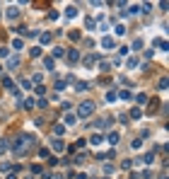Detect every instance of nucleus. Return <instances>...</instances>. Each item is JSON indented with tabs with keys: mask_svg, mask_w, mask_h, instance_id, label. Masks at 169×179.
<instances>
[{
	"mask_svg": "<svg viewBox=\"0 0 169 179\" xmlns=\"http://www.w3.org/2000/svg\"><path fill=\"white\" fill-rule=\"evenodd\" d=\"M75 121H77V116H75V111H68V114H65V124H68V126H72Z\"/></svg>",
	"mask_w": 169,
	"mask_h": 179,
	"instance_id": "nucleus-7",
	"label": "nucleus"
},
{
	"mask_svg": "<svg viewBox=\"0 0 169 179\" xmlns=\"http://www.w3.org/2000/svg\"><path fill=\"white\" fill-rule=\"evenodd\" d=\"M7 17H10V20H17V17H19V10H17V5H12V7L7 10Z\"/></svg>",
	"mask_w": 169,
	"mask_h": 179,
	"instance_id": "nucleus-4",
	"label": "nucleus"
},
{
	"mask_svg": "<svg viewBox=\"0 0 169 179\" xmlns=\"http://www.w3.org/2000/svg\"><path fill=\"white\" fill-rule=\"evenodd\" d=\"M61 90H65V80H58L56 82V92H61Z\"/></svg>",
	"mask_w": 169,
	"mask_h": 179,
	"instance_id": "nucleus-25",
	"label": "nucleus"
},
{
	"mask_svg": "<svg viewBox=\"0 0 169 179\" xmlns=\"http://www.w3.org/2000/svg\"><path fill=\"white\" fill-rule=\"evenodd\" d=\"M17 172H19V170H15V172H10V174H7V179H17Z\"/></svg>",
	"mask_w": 169,
	"mask_h": 179,
	"instance_id": "nucleus-36",
	"label": "nucleus"
},
{
	"mask_svg": "<svg viewBox=\"0 0 169 179\" xmlns=\"http://www.w3.org/2000/svg\"><path fill=\"white\" fill-rule=\"evenodd\" d=\"M90 143H92V145H101V143H104V138H101L99 133H94V136L90 138Z\"/></svg>",
	"mask_w": 169,
	"mask_h": 179,
	"instance_id": "nucleus-13",
	"label": "nucleus"
},
{
	"mask_svg": "<svg viewBox=\"0 0 169 179\" xmlns=\"http://www.w3.org/2000/svg\"><path fill=\"white\" fill-rule=\"evenodd\" d=\"M63 56H65V51H63L61 46H56V48H53V56H51V58L56 61V58H63Z\"/></svg>",
	"mask_w": 169,
	"mask_h": 179,
	"instance_id": "nucleus-10",
	"label": "nucleus"
},
{
	"mask_svg": "<svg viewBox=\"0 0 169 179\" xmlns=\"http://www.w3.org/2000/svg\"><path fill=\"white\" fill-rule=\"evenodd\" d=\"M92 111H94V104H92V102H82V104L77 107V114H75V116L87 119V116H92Z\"/></svg>",
	"mask_w": 169,
	"mask_h": 179,
	"instance_id": "nucleus-1",
	"label": "nucleus"
},
{
	"mask_svg": "<svg viewBox=\"0 0 169 179\" xmlns=\"http://www.w3.org/2000/svg\"><path fill=\"white\" fill-rule=\"evenodd\" d=\"M53 66H56V61H53L51 56H48V58H44V68H46V70H53Z\"/></svg>",
	"mask_w": 169,
	"mask_h": 179,
	"instance_id": "nucleus-12",
	"label": "nucleus"
},
{
	"mask_svg": "<svg viewBox=\"0 0 169 179\" xmlns=\"http://www.w3.org/2000/svg\"><path fill=\"white\" fill-rule=\"evenodd\" d=\"M17 66H19V56H17V53H12V56L7 58V68H17Z\"/></svg>",
	"mask_w": 169,
	"mask_h": 179,
	"instance_id": "nucleus-2",
	"label": "nucleus"
},
{
	"mask_svg": "<svg viewBox=\"0 0 169 179\" xmlns=\"http://www.w3.org/2000/svg\"><path fill=\"white\" fill-rule=\"evenodd\" d=\"M152 160H155V152H147V155L143 157V162H152Z\"/></svg>",
	"mask_w": 169,
	"mask_h": 179,
	"instance_id": "nucleus-29",
	"label": "nucleus"
},
{
	"mask_svg": "<svg viewBox=\"0 0 169 179\" xmlns=\"http://www.w3.org/2000/svg\"><path fill=\"white\" fill-rule=\"evenodd\" d=\"M22 104H24V109H34V99H32V97H27Z\"/></svg>",
	"mask_w": 169,
	"mask_h": 179,
	"instance_id": "nucleus-23",
	"label": "nucleus"
},
{
	"mask_svg": "<svg viewBox=\"0 0 169 179\" xmlns=\"http://www.w3.org/2000/svg\"><path fill=\"white\" fill-rule=\"evenodd\" d=\"M85 24H87V29H92V27H94V20H92V17H87V20H85Z\"/></svg>",
	"mask_w": 169,
	"mask_h": 179,
	"instance_id": "nucleus-32",
	"label": "nucleus"
},
{
	"mask_svg": "<svg viewBox=\"0 0 169 179\" xmlns=\"http://www.w3.org/2000/svg\"><path fill=\"white\" fill-rule=\"evenodd\" d=\"M116 99H118V97H116V92H114V90H109V92H106V102H116Z\"/></svg>",
	"mask_w": 169,
	"mask_h": 179,
	"instance_id": "nucleus-21",
	"label": "nucleus"
},
{
	"mask_svg": "<svg viewBox=\"0 0 169 179\" xmlns=\"http://www.w3.org/2000/svg\"><path fill=\"white\" fill-rule=\"evenodd\" d=\"M131 48H133V51H140V48H143V39H135V41H133V46H131Z\"/></svg>",
	"mask_w": 169,
	"mask_h": 179,
	"instance_id": "nucleus-22",
	"label": "nucleus"
},
{
	"mask_svg": "<svg viewBox=\"0 0 169 179\" xmlns=\"http://www.w3.org/2000/svg\"><path fill=\"white\" fill-rule=\"evenodd\" d=\"M101 46H104L106 51H111V48H114V39H111V36H104V39H101Z\"/></svg>",
	"mask_w": 169,
	"mask_h": 179,
	"instance_id": "nucleus-3",
	"label": "nucleus"
},
{
	"mask_svg": "<svg viewBox=\"0 0 169 179\" xmlns=\"http://www.w3.org/2000/svg\"><path fill=\"white\" fill-rule=\"evenodd\" d=\"M155 46H160L162 51H167V41L164 39H155Z\"/></svg>",
	"mask_w": 169,
	"mask_h": 179,
	"instance_id": "nucleus-20",
	"label": "nucleus"
},
{
	"mask_svg": "<svg viewBox=\"0 0 169 179\" xmlns=\"http://www.w3.org/2000/svg\"><path fill=\"white\" fill-rule=\"evenodd\" d=\"M116 97H121V99H126V102H128V99H131V90H121Z\"/></svg>",
	"mask_w": 169,
	"mask_h": 179,
	"instance_id": "nucleus-16",
	"label": "nucleus"
},
{
	"mask_svg": "<svg viewBox=\"0 0 169 179\" xmlns=\"http://www.w3.org/2000/svg\"><path fill=\"white\" fill-rule=\"evenodd\" d=\"M0 73H2V66H0Z\"/></svg>",
	"mask_w": 169,
	"mask_h": 179,
	"instance_id": "nucleus-37",
	"label": "nucleus"
},
{
	"mask_svg": "<svg viewBox=\"0 0 169 179\" xmlns=\"http://www.w3.org/2000/svg\"><path fill=\"white\" fill-rule=\"evenodd\" d=\"M135 66H138V58H135V56H133V58H128V68H135Z\"/></svg>",
	"mask_w": 169,
	"mask_h": 179,
	"instance_id": "nucleus-31",
	"label": "nucleus"
},
{
	"mask_svg": "<svg viewBox=\"0 0 169 179\" xmlns=\"http://www.w3.org/2000/svg\"><path fill=\"white\" fill-rule=\"evenodd\" d=\"M116 34L123 36V34H126V27H123V24H116Z\"/></svg>",
	"mask_w": 169,
	"mask_h": 179,
	"instance_id": "nucleus-27",
	"label": "nucleus"
},
{
	"mask_svg": "<svg viewBox=\"0 0 169 179\" xmlns=\"http://www.w3.org/2000/svg\"><path fill=\"white\" fill-rule=\"evenodd\" d=\"M65 17H77V7L75 5H68L65 7Z\"/></svg>",
	"mask_w": 169,
	"mask_h": 179,
	"instance_id": "nucleus-6",
	"label": "nucleus"
},
{
	"mask_svg": "<svg viewBox=\"0 0 169 179\" xmlns=\"http://www.w3.org/2000/svg\"><path fill=\"white\" fill-rule=\"evenodd\" d=\"M63 148H65V145H63L61 138H53V150H56V152H63Z\"/></svg>",
	"mask_w": 169,
	"mask_h": 179,
	"instance_id": "nucleus-8",
	"label": "nucleus"
},
{
	"mask_svg": "<svg viewBox=\"0 0 169 179\" xmlns=\"http://www.w3.org/2000/svg\"><path fill=\"white\" fill-rule=\"evenodd\" d=\"M143 179H152V172H150V170H145V172H143Z\"/></svg>",
	"mask_w": 169,
	"mask_h": 179,
	"instance_id": "nucleus-34",
	"label": "nucleus"
},
{
	"mask_svg": "<svg viewBox=\"0 0 169 179\" xmlns=\"http://www.w3.org/2000/svg\"><path fill=\"white\" fill-rule=\"evenodd\" d=\"M22 46H24V41H22V39H15V41H12V48H15V51H19Z\"/></svg>",
	"mask_w": 169,
	"mask_h": 179,
	"instance_id": "nucleus-19",
	"label": "nucleus"
},
{
	"mask_svg": "<svg viewBox=\"0 0 169 179\" xmlns=\"http://www.w3.org/2000/svg\"><path fill=\"white\" fill-rule=\"evenodd\" d=\"M34 92H36V95H39V97H41V95H44V92H46V87H41V85H39V87H34Z\"/></svg>",
	"mask_w": 169,
	"mask_h": 179,
	"instance_id": "nucleus-33",
	"label": "nucleus"
},
{
	"mask_svg": "<svg viewBox=\"0 0 169 179\" xmlns=\"http://www.w3.org/2000/svg\"><path fill=\"white\" fill-rule=\"evenodd\" d=\"M106 141H109L111 145H116V143H118V133H109V136H106Z\"/></svg>",
	"mask_w": 169,
	"mask_h": 179,
	"instance_id": "nucleus-18",
	"label": "nucleus"
},
{
	"mask_svg": "<svg viewBox=\"0 0 169 179\" xmlns=\"http://www.w3.org/2000/svg\"><path fill=\"white\" fill-rule=\"evenodd\" d=\"M5 145H7V143H5V141H0V155H2V152H5V150H7V148H5Z\"/></svg>",
	"mask_w": 169,
	"mask_h": 179,
	"instance_id": "nucleus-35",
	"label": "nucleus"
},
{
	"mask_svg": "<svg viewBox=\"0 0 169 179\" xmlns=\"http://www.w3.org/2000/svg\"><path fill=\"white\" fill-rule=\"evenodd\" d=\"M131 116H133V119H140V116H143V111H140V109H133V111H131Z\"/></svg>",
	"mask_w": 169,
	"mask_h": 179,
	"instance_id": "nucleus-30",
	"label": "nucleus"
},
{
	"mask_svg": "<svg viewBox=\"0 0 169 179\" xmlns=\"http://www.w3.org/2000/svg\"><path fill=\"white\" fill-rule=\"evenodd\" d=\"M97 58H99V56L90 53V56H85V61H82V63H85V66H94V61H97Z\"/></svg>",
	"mask_w": 169,
	"mask_h": 179,
	"instance_id": "nucleus-11",
	"label": "nucleus"
},
{
	"mask_svg": "<svg viewBox=\"0 0 169 179\" xmlns=\"http://www.w3.org/2000/svg\"><path fill=\"white\" fill-rule=\"evenodd\" d=\"M19 85H22L24 90H29V87H32V80H27V77H22V80H19Z\"/></svg>",
	"mask_w": 169,
	"mask_h": 179,
	"instance_id": "nucleus-24",
	"label": "nucleus"
},
{
	"mask_svg": "<svg viewBox=\"0 0 169 179\" xmlns=\"http://www.w3.org/2000/svg\"><path fill=\"white\" fill-rule=\"evenodd\" d=\"M63 131H65V126H61V124L53 126V136H63Z\"/></svg>",
	"mask_w": 169,
	"mask_h": 179,
	"instance_id": "nucleus-17",
	"label": "nucleus"
},
{
	"mask_svg": "<svg viewBox=\"0 0 169 179\" xmlns=\"http://www.w3.org/2000/svg\"><path fill=\"white\" fill-rule=\"evenodd\" d=\"M29 53H32V58H41V53H44V51H41V46H34Z\"/></svg>",
	"mask_w": 169,
	"mask_h": 179,
	"instance_id": "nucleus-14",
	"label": "nucleus"
},
{
	"mask_svg": "<svg viewBox=\"0 0 169 179\" xmlns=\"http://www.w3.org/2000/svg\"><path fill=\"white\" fill-rule=\"evenodd\" d=\"M39 41H41L44 46H46V44H51V34H48V32H41V34H39Z\"/></svg>",
	"mask_w": 169,
	"mask_h": 179,
	"instance_id": "nucleus-9",
	"label": "nucleus"
},
{
	"mask_svg": "<svg viewBox=\"0 0 169 179\" xmlns=\"http://www.w3.org/2000/svg\"><path fill=\"white\" fill-rule=\"evenodd\" d=\"M140 145H143V141H140V138H135L133 143H131V148H133V150H140Z\"/></svg>",
	"mask_w": 169,
	"mask_h": 179,
	"instance_id": "nucleus-26",
	"label": "nucleus"
},
{
	"mask_svg": "<svg viewBox=\"0 0 169 179\" xmlns=\"http://www.w3.org/2000/svg\"><path fill=\"white\" fill-rule=\"evenodd\" d=\"M68 61H70V63H77V61H80V53H77L75 48H72V51H68Z\"/></svg>",
	"mask_w": 169,
	"mask_h": 179,
	"instance_id": "nucleus-5",
	"label": "nucleus"
},
{
	"mask_svg": "<svg viewBox=\"0 0 169 179\" xmlns=\"http://www.w3.org/2000/svg\"><path fill=\"white\" fill-rule=\"evenodd\" d=\"M101 70L109 73V70H111V63H109V61H101Z\"/></svg>",
	"mask_w": 169,
	"mask_h": 179,
	"instance_id": "nucleus-28",
	"label": "nucleus"
},
{
	"mask_svg": "<svg viewBox=\"0 0 169 179\" xmlns=\"http://www.w3.org/2000/svg\"><path fill=\"white\" fill-rule=\"evenodd\" d=\"M87 87H90V85H87V82H82V80H80V82H75V90H77V92H85Z\"/></svg>",
	"mask_w": 169,
	"mask_h": 179,
	"instance_id": "nucleus-15",
	"label": "nucleus"
}]
</instances>
